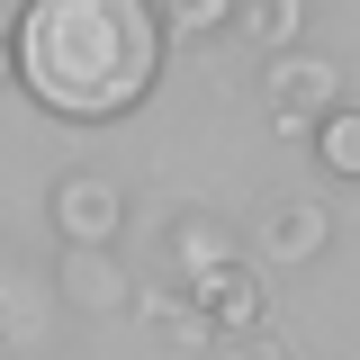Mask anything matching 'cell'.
<instances>
[{
  "label": "cell",
  "mask_w": 360,
  "mask_h": 360,
  "mask_svg": "<svg viewBox=\"0 0 360 360\" xmlns=\"http://www.w3.org/2000/svg\"><path fill=\"white\" fill-rule=\"evenodd\" d=\"M9 82L63 127H117L162 90V9L153 0H18Z\"/></svg>",
  "instance_id": "1"
},
{
  "label": "cell",
  "mask_w": 360,
  "mask_h": 360,
  "mask_svg": "<svg viewBox=\"0 0 360 360\" xmlns=\"http://www.w3.org/2000/svg\"><path fill=\"white\" fill-rule=\"evenodd\" d=\"M45 217H54V234H63V252H117L135 198L108 172H63L54 189H45Z\"/></svg>",
  "instance_id": "2"
},
{
  "label": "cell",
  "mask_w": 360,
  "mask_h": 360,
  "mask_svg": "<svg viewBox=\"0 0 360 360\" xmlns=\"http://www.w3.org/2000/svg\"><path fill=\"white\" fill-rule=\"evenodd\" d=\"M262 99L270 117L297 135L315 117H333V108H352V90H342V63L333 54H307V45H288V54H262Z\"/></svg>",
  "instance_id": "3"
},
{
  "label": "cell",
  "mask_w": 360,
  "mask_h": 360,
  "mask_svg": "<svg viewBox=\"0 0 360 360\" xmlns=\"http://www.w3.org/2000/svg\"><path fill=\"white\" fill-rule=\"evenodd\" d=\"M180 297L198 307L207 342H243V333H270V288H262V270L243 262V252H234V262H217V270H198Z\"/></svg>",
  "instance_id": "4"
},
{
  "label": "cell",
  "mask_w": 360,
  "mask_h": 360,
  "mask_svg": "<svg viewBox=\"0 0 360 360\" xmlns=\"http://www.w3.org/2000/svg\"><path fill=\"white\" fill-rule=\"evenodd\" d=\"M54 297H63L72 315H127L135 279H127L117 252H63V262H54Z\"/></svg>",
  "instance_id": "5"
},
{
  "label": "cell",
  "mask_w": 360,
  "mask_h": 360,
  "mask_svg": "<svg viewBox=\"0 0 360 360\" xmlns=\"http://www.w3.org/2000/svg\"><path fill=\"white\" fill-rule=\"evenodd\" d=\"M324 243H333V207L324 198H270L262 207V262H324Z\"/></svg>",
  "instance_id": "6"
},
{
  "label": "cell",
  "mask_w": 360,
  "mask_h": 360,
  "mask_svg": "<svg viewBox=\"0 0 360 360\" xmlns=\"http://www.w3.org/2000/svg\"><path fill=\"white\" fill-rule=\"evenodd\" d=\"M127 315H135V324H144V333H153L172 360H207V324H198V307H189L180 288H144Z\"/></svg>",
  "instance_id": "7"
},
{
  "label": "cell",
  "mask_w": 360,
  "mask_h": 360,
  "mask_svg": "<svg viewBox=\"0 0 360 360\" xmlns=\"http://www.w3.org/2000/svg\"><path fill=\"white\" fill-rule=\"evenodd\" d=\"M234 27L262 45V54H288L307 37V0H234Z\"/></svg>",
  "instance_id": "8"
},
{
  "label": "cell",
  "mask_w": 360,
  "mask_h": 360,
  "mask_svg": "<svg viewBox=\"0 0 360 360\" xmlns=\"http://www.w3.org/2000/svg\"><path fill=\"white\" fill-rule=\"evenodd\" d=\"M172 262H180V279H198V270L234 262V234L207 225V217H180V225H172Z\"/></svg>",
  "instance_id": "9"
},
{
  "label": "cell",
  "mask_w": 360,
  "mask_h": 360,
  "mask_svg": "<svg viewBox=\"0 0 360 360\" xmlns=\"http://www.w3.org/2000/svg\"><path fill=\"white\" fill-rule=\"evenodd\" d=\"M315 162L333 180H360V108H333V117H315Z\"/></svg>",
  "instance_id": "10"
},
{
  "label": "cell",
  "mask_w": 360,
  "mask_h": 360,
  "mask_svg": "<svg viewBox=\"0 0 360 360\" xmlns=\"http://www.w3.org/2000/svg\"><path fill=\"white\" fill-rule=\"evenodd\" d=\"M153 9H162V45H198L234 27V0H153Z\"/></svg>",
  "instance_id": "11"
},
{
  "label": "cell",
  "mask_w": 360,
  "mask_h": 360,
  "mask_svg": "<svg viewBox=\"0 0 360 360\" xmlns=\"http://www.w3.org/2000/svg\"><path fill=\"white\" fill-rule=\"evenodd\" d=\"M207 360H297V352L270 342V333H243V342H207Z\"/></svg>",
  "instance_id": "12"
},
{
  "label": "cell",
  "mask_w": 360,
  "mask_h": 360,
  "mask_svg": "<svg viewBox=\"0 0 360 360\" xmlns=\"http://www.w3.org/2000/svg\"><path fill=\"white\" fill-rule=\"evenodd\" d=\"M9 342H18V315H9V288H0V360H9Z\"/></svg>",
  "instance_id": "13"
},
{
  "label": "cell",
  "mask_w": 360,
  "mask_h": 360,
  "mask_svg": "<svg viewBox=\"0 0 360 360\" xmlns=\"http://www.w3.org/2000/svg\"><path fill=\"white\" fill-rule=\"evenodd\" d=\"M0 90H9V37H0Z\"/></svg>",
  "instance_id": "14"
}]
</instances>
